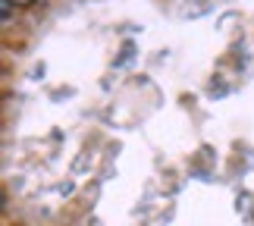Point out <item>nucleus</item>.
<instances>
[{
  "label": "nucleus",
  "instance_id": "1",
  "mask_svg": "<svg viewBox=\"0 0 254 226\" xmlns=\"http://www.w3.org/2000/svg\"><path fill=\"white\" fill-rule=\"evenodd\" d=\"M6 3H16V6H22V3H32V0H6Z\"/></svg>",
  "mask_w": 254,
  "mask_h": 226
}]
</instances>
